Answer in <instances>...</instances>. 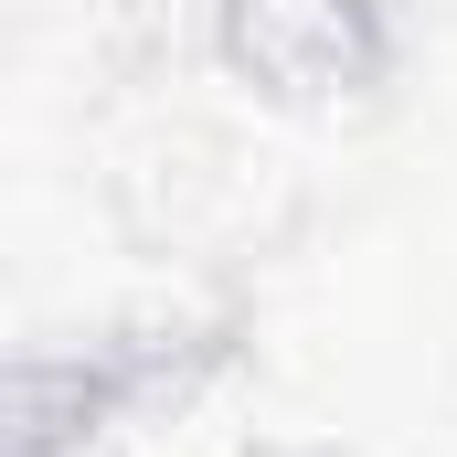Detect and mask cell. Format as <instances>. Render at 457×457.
I'll list each match as a JSON object with an SVG mask.
<instances>
[{"mask_svg":"<svg viewBox=\"0 0 457 457\" xmlns=\"http://www.w3.org/2000/svg\"><path fill=\"white\" fill-rule=\"evenodd\" d=\"M383 43H394L383 0H224V64L245 86L287 96V107H320V96L372 86Z\"/></svg>","mask_w":457,"mask_h":457,"instance_id":"cell-1","label":"cell"}]
</instances>
